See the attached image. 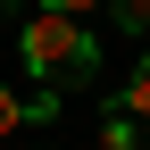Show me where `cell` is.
I'll use <instances>...</instances> for the list:
<instances>
[{
  "label": "cell",
  "mask_w": 150,
  "mask_h": 150,
  "mask_svg": "<svg viewBox=\"0 0 150 150\" xmlns=\"http://www.w3.org/2000/svg\"><path fill=\"white\" fill-rule=\"evenodd\" d=\"M17 59L33 67V83H83V75L100 67V42H92L75 17L33 8V17H25V33H17Z\"/></svg>",
  "instance_id": "cell-1"
},
{
  "label": "cell",
  "mask_w": 150,
  "mask_h": 150,
  "mask_svg": "<svg viewBox=\"0 0 150 150\" xmlns=\"http://www.w3.org/2000/svg\"><path fill=\"white\" fill-rule=\"evenodd\" d=\"M92 150H142V125L125 117V108H108V117H100V142H92Z\"/></svg>",
  "instance_id": "cell-2"
},
{
  "label": "cell",
  "mask_w": 150,
  "mask_h": 150,
  "mask_svg": "<svg viewBox=\"0 0 150 150\" xmlns=\"http://www.w3.org/2000/svg\"><path fill=\"white\" fill-rule=\"evenodd\" d=\"M117 108H125V117H134V125L150 117V50L134 59V75H125V100H117Z\"/></svg>",
  "instance_id": "cell-3"
},
{
  "label": "cell",
  "mask_w": 150,
  "mask_h": 150,
  "mask_svg": "<svg viewBox=\"0 0 150 150\" xmlns=\"http://www.w3.org/2000/svg\"><path fill=\"white\" fill-rule=\"evenodd\" d=\"M59 108H67V100H59V83H42V92H25V125H50Z\"/></svg>",
  "instance_id": "cell-4"
},
{
  "label": "cell",
  "mask_w": 150,
  "mask_h": 150,
  "mask_svg": "<svg viewBox=\"0 0 150 150\" xmlns=\"http://www.w3.org/2000/svg\"><path fill=\"white\" fill-rule=\"evenodd\" d=\"M17 125H25V92H8V83H0V142H8Z\"/></svg>",
  "instance_id": "cell-5"
},
{
  "label": "cell",
  "mask_w": 150,
  "mask_h": 150,
  "mask_svg": "<svg viewBox=\"0 0 150 150\" xmlns=\"http://www.w3.org/2000/svg\"><path fill=\"white\" fill-rule=\"evenodd\" d=\"M108 8H117V25H125V33H150V0H108Z\"/></svg>",
  "instance_id": "cell-6"
},
{
  "label": "cell",
  "mask_w": 150,
  "mask_h": 150,
  "mask_svg": "<svg viewBox=\"0 0 150 150\" xmlns=\"http://www.w3.org/2000/svg\"><path fill=\"white\" fill-rule=\"evenodd\" d=\"M42 8H50V17H75V25H83V17L100 8V0H42Z\"/></svg>",
  "instance_id": "cell-7"
},
{
  "label": "cell",
  "mask_w": 150,
  "mask_h": 150,
  "mask_svg": "<svg viewBox=\"0 0 150 150\" xmlns=\"http://www.w3.org/2000/svg\"><path fill=\"white\" fill-rule=\"evenodd\" d=\"M0 8H8V0H0Z\"/></svg>",
  "instance_id": "cell-8"
}]
</instances>
